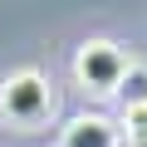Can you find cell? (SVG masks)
Masks as SVG:
<instances>
[{
    "mask_svg": "<svg viewBox=\"0 0 147 147\" xmlns=\"http://www.w3.org/2000/svg\"><path fill=\"white\" fill-rule=\"evenodd\" d=\"M54 118V88L39 69H15L0 84V123L15 132H34Z\"/></svg>",
    "mask_w": 147,
    "mask_h": 147,
    "instance_id": "obj_1",
    "label": "cell"
},
{
    "mask_svg": "<svg viewBox=\"0 0 147 147\" xmlns=\"http://www.w3.org/2000/svg\"><path fill=\"white\" fill-rule=\"evenodd\" d=\"M127 54L113 44V39H84L79 54H74V79H79V88L98 93V98H113L127 79Z\"/></svg>",
    "mask_w": 147,
    "mask_h": 147,
    "instance_id": "obj_2",
    "label": "cell"
},
{
    "mask_svg": "<svg viewBox=\"0 0 147 147\" xmlns=\"http://www.w3.org/2000/svg\"><path fill=\"white\" fill-rule=\"evenodd\" d=\"M59 147H123V127L103 113H79L59 132Z\"/></svg>",
    "mask_w": 147,
    "mask_h": 147,
    "instance_id": "obj_3",
    "label": "cell"
},
{
    "mask_svg": "<svg viewBox=\"0 0 147 147\" xmlns=\"http://www.w3.org/2000/svg\"><path fill=\"white\" fill-rule=\"evenodd\" d=\"M118 98H123L127 108H142V103H147V69H142V64H132V69H127V79H123Z\"/></svg>",
    "mask_w": 147,
    "mask_h": 147,
    "instance_id": "obj_4",
    "label": "cell"
},
{
    "mask_svg": "<svg viewBox=\"0 0 147 147\" xmlns=\"http://www.w3.org/2000/svg\"><path fill=\"white\" fill-rule=\"evenodd\" d=\"M123 127H127V142H147V103L123 108Z\"/></svg>",
    "mask_w": 147,
    "mask_h": 147,
    "instance_id": "obj_5",
    "label": "cell"
},
{
    "mask_svg": "<svg viewBox=\"0 0 147 147\" xmlns=\"http://www.w3.org/2000/svg\"><path fill=\"white\" fill-rule=\"evenodd\" d=\"M127 147H147V142H127Z\"/></svg>",
    "mask_w": 147,
    "mask_h": 147,
    "instance_id": "obj_6",
    "label": "cell"
}]
</instances>
